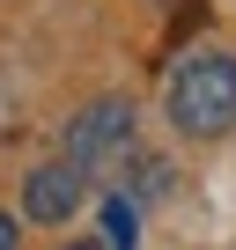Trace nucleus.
<instances>
[{"label":"nucleus","mask_w":236,"mask_h":250,"mask_svg":"<svg viewBox=\"0 0 236 250\" xmlns=\"http://www.w3.org/2000/svg\"><path fill=\"white\" fill-rule=\"evenodd\" d=\"M74 250H103V243H74Z\"/></svg>","instance_id":"obj_6"},{"label":"nucleus","mask_w":236,"mask_h":250,"mask_svg":"<svg viewBox=\"0 0 236 250\" xmlns=\"http://www.w3.org/2000/svg\"><path fill=\"white\" fill-rule=\"evenodd\" d=\"M163 103H170V125L192 133V140L229 133V125H236V59H229V52H192V59H177Z\"/></svg>","instance_id":"obj_1"},{"label":"nucleus","mask_w":236,"mask_h":250,"mask_svg":"<svg viewBox=\"0 0 236 250\" xmlns=\"http://www.w3.org/2000/svg\"><path fill=\"white\" fill-rule=\"evenodd\" d=\"M133 221H141L133 199H103V235H96V243H103V250H133Z\"/></svg>","instance_id":"obj_4"},{"label":"nucleus","mask_w":236,"mask_h":250,"mask_svg":"<svg viewBox=\"0 0 236 250\" xmlns=\"http://www.w3.org/2000/svg\"><path fill=\"white\" fill-rule=\"evenodd\" d=\"M126 140H133V103H126V96H103V103H89V110L67 125V162L96 169L103 155H118Z\"/></svg>","instance_id":"obj_2"},{"label":"nucleus","mask_w":236,"mask_h":250,"mask_svg":"<svg viewBox=\"0 0 236 250\" xmlns=\"http://www.w3.org/2000/svg\"><path fill=\"white\" fill-rule=\"evenodd\" d=\"M23 235H15V213H0V250H15Z\"/></svg>","instance_id":"obj_5"},{"label":"nucleus","mask_w":236,"mask_h":250,"mask_svg":"<svg viewBox=\"0 0 236 250\" xmlns=\"http://www.w3.org/2000/svg\"><path fill=\"white\" fill-rule=\"evenodd\" d=\"M81 191H89V169L59 155V162L30 169V184H23V213H30V221H67V213L81 206Z\"/></svg>","instance_id":"obj_3"}]
</instances>
